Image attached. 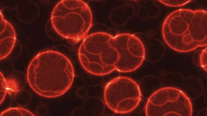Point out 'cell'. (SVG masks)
Listing matches in <instances>:
<instances>
[{"instance_id": "5", "label": "cell", "mask_w": 207, "mask_h": 116, "mask_svg": "<svg viewBox=\"0 0 207 116\" xmlns=\"http://www.w3.org/2000/svg\"><path fill=\"white\" fill-rule=\"evenodd\" d=\"M146 116L192 115L191 102L182 90L172 87H165L154 92L149 98L145 107Z\"/></svg>"}, {"instance_id": "3", "label": "cell", "mask_w": 207, "mask_h": 116, "mask_svg": "<svg viewBox=\"0 0 207 116\" xmlns=\"http://www.w3.org/2000/svg\"><path fill=\"white\" fill-rule=\"evenodd\" d=\"M163 38L173 50L186 53L207 45V12L202 9H177L165 19Z\"/></svg>"}, {"instance_id": "10", "label": "cell", "mask_w": 207, "mask_h": 116, "mask_svg": "<svg viewBox=\"0 0 207 116\" xmlns=\"http://www.w3.org/2000/svg\"><path fill=\"white\" fill-rule=\"evenodd\" d=\"M166 6L170 7L183 6L191 1V0H158Z\"/></svg>"}, {"instance_id": "2", "label": "cell", "mask_w": 207, "mask_h": 116, "mask_svg": "<svg viewBox=\"0 0 207 116\" xmlns=\"http://www.w3.org/2000/svg\"><path fill=\"white\" fill-rule=\"evenodd\" d=\"M75 72L70 60L55 51L46 50L36 55L27 69V79L32 90L39 95L54 98L71 88Z\"/></svg>"}, {"instance_id": "6", "label": "cell", "mask_w": 207, "mask_h": 116, "mask_svg": "<svg viewBox=\"0 0 207 116\" xmlns=\"http://www.w3.org/2000/svg\"><path fill=\"white\" fill-rule=\"evenodd\" d=\"M104 96L106 104L111 110L116 113L125 114L137 108L141 95L136 82L128 77L119 76L107 84Z\"/></svg>"}, {"instance_id": "7", "label": "cell", "mask_w": 207, "mask_h": 116, "mask_svg": "<svg viewBox=\"0 0 207 116\" xmlns=\"http://www.w3.org/2000/svg\"><path fill=\"white\" fill-rule=\"evenodd\" d=\"M16 35L12 25L0 14V60L11 53L16 41Z\"/></svg>"}, {"instance_id": "1", "label": "cell", "mask_w": 207, "mask_h": 116, "mask_svg": "<svg viewBox=\"0 0 207 116\" xmlns=\"http://www.w3.org/2000/svg\"><path fill=\"white\" fill-rule=\"evenodd\" d=\"M144 44L129 33L115 36L104 32L92 33L82 41L78 51L79 62L88 72L104 76L116 70L129 73L138 68L145 57Z\"/></svg>"}, {"instance_id": "4", "label": "cell", "mask_w": 207, "mask_h": 116, "mask_svg": "<svg viewBox=\"0 0 207 116\" xmlns=\"http://www.w3.org/2000/svg\"><path fill=\"white\" fill-rule=\"evenodd\" d=\"M51 20L59 35L77 43L87 36L92 24L88 5L82 0H61L54 8Z\"/></svg>"}, {"instance_id": "8", "label": "cell", "mask_w": 207, "mask_h": 116, "mask_svg": "<svg viewBox=\"0 0 207 116\" xmlns=\"http://www.w3.org/2000/svg\"><path fill=\"white\" fill-rule=\"evenodd\" d=\"M15 102L20 106H26L30 103L31 100L30 93L25 89H20L15 93Z\"/></svg>"}, {"instance_id": "11", "label": "cell", "mask_w": 207, "mask_h": 116, "mask_svg": "<svg viewBox=\"0 0 207 116\" xmlns=\"http://www.w3.org/2000/svg\"><path fill=\"white\" fill-rule=\"evenodd\" d=\"M7 92L6 79L0 72V104L4 100Z\"/></svg>"}, {"instance_id": "9", "label": "cell", "mask_w": 207, "mask_h": 116, "mask_svg": "<svg viewBox=\"0 0 207 116\" xmlns=\"http://www.w3.org/2000/svg\"><path fill=\"white\" fill-rule=\"evenodd\" d=\"M0 116H34V115L27 109L16 107L6 109L1 112Z\"/></svg>"}, {"instance_id": "12", "label": "cell", "mask_w": 207, "mask_h": 116, "mask_svg": "<svg viewBox=\"0 0 207 116\" xmlns=\"http://www.w3.org/2000/svg\"><path fill=\"white\" fill-rule=\"evenodd\" d=\"M200 64L201 67L207 71V47L202 52L200 56Z\"/></svg>"}]
</instances>
